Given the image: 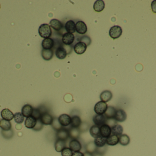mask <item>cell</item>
I'll return each mask as SVG.
<instances>
[{
	"mask_svg": "<svg viewBox=\"0 0 156 156\" xmlns=\"http://www.w3.org/2000/svg\"><path fill=\"white\" fill-rule=\"evenodd\" d=\"M39 34L42 38H49L52 35V30L49 24L44 23L40 26L38 30Z\"/></svg>",
	"mask_w": 156,
	"mask_h": 156,
	"instance_id": "6da1fadb",
	"label": "cell"
},
{
	"mask_svg": "<svg viewBox=\"0 0 156 156\" xmlns=\"http://www.w3.org/2000/svg\"><path fill=\"white\" fill-rule=\"evenodd\" d=\"M122 34V28L118 25L111 27L109 31V35L112 39H116L121 36Z\"/></svg>",
	"mask_w": 156,
	"mask_h": 156,
	"instance_id": "7a4b0ae2",
	"label": "cell"
},
{
	"mask_svg": "<svg viewBox=\"0 0 156 156\" xmlns=\"http://www.w3.org/2000/svg\"><path fill=\"white\" fill-rule=\"evenodd\" d=\"M108 105L106 103L103 101H99L96 103L94 110L97 115H104L107 109Z\"/></svg>",
	"mask_w": 156,
	"mask_h": 156,
	"instance_id": "3957f363",
	"label": "cell"
},
{
	"mask_svg": "<svg viewBox=\"0 0 156 156\" xmlns=\"http://www.w3.org/2000/svg\"><path fill=\"white\" fill-rule=\"evenodd\" d=\"M87 48V45L85 43L79 41L74 46V51L78 55L84 53Z\"/></svg>",
	"mask_w": 156,
	"mask_h": 156,
	"instance_id": "277c9868",
	"label": "cell"
},
{
	"mask_svg": "<svg viewBox=\"0 0 156 156\" xmlns=\"http://www.w3.org/2000/svg\"><path fill=\"white\" fill-rule=\"evenodd\" d=\"M56 137L57 139L66 141L69 138L68 129L63 127L62 129L56 131Z\"/></svg>",
	"mask_w": 156,
	"mask_h": 156,
	"instance_id": "5b68a950",
	"label": "cell"
},
{
	"mask_svg": "<svg viewBox=\"0 0 156 156\" xmlns=\"http://www.w3.org/2000/svg\"><path fill=\"white\" fill-rule=\"evenodd\" d=\"M75 36L73 34L66 33L62 35V42L66 45H70L73 43Z\"/></svg>",
	"mask_w": 156,
	"mask_h": 156,
	"instance_id": "8992f818",
	"label": "cell"
},
{
	"mask_svg": "<svg viewBox=\"0 0 156 156\" xmlns=\"http://www.w3.org/2000/svg\"><path fill=\"white\" fill-rule=\"evenodd\" d=\"M107 118L104 115H95L93 116V121L95 125L100 127L105 124Z\"/></svg>",
	"mask_w": 156,
	"mask_h": 156,
	"instance_id": "52a82bcc",
	"label": "cell"
},
{
	"mask_svg": "<svg viewBox=\"0 0 156 156\" xmlns=\"http://www.w3.org/2000/svg\"><path fill=\"white\" fill-rule=\"evenodd\" d=\"M76 31L80 34H84L87 31V26L84 22L79 21L75 24Z\"/></svg>",
	"mask_w": 156,
	"mask_h": 156,
	"instance_id": "ba28073f",
	"label": "cell"
},
{
	"mask_svg": "<svg viewBox=\"0 0 156 156\" xmlns=\"http://www.w3.org/2000/svg\"><path fill=\"white\" fill-rule=\"evenodd\" d=\"M59 123L63 127L68 126L71 125V117L67 114H62L58 118Z\"/></svg>",
	"mask_w": 156,
	"mask_h": 156,
	"instance_id": "9c48e42d",
	"label": "cell"
},
{
	"mask_svg": "<svg viewBox=\"0 0 156 156\" xmlns=\"http://www.w3.org/2000/svg\"><path fill=\"white\" fill-rule=\"evenodd\" d=\"M69 145L70 149L73 152L79 151L82 148V144L77 139L72 140Z\"/></svg>",
	"mask_w": 156,
	"mask_h": 156,
	"instance_id": "30bf717a",
	"label": "cell"
},
{
	"mask_svg": "<svg viewBox=\"0 0 156 156\" xmlns=\"http://www.w3.org/2000/svg\"><path fill=\"white\" fill-rule=\"evenodd\" d=\"M114 119L117 122H123L127 119V114L124 110L119 109L117 110Z\"/></svg>",
	"mask_w": 156,
	"mask_h": 156,
	"instance_id": "8fae6325",
	"label": "cell"
},
{
	"mask_svg": "<svg viewBox=\"0 0 156 156\" xmlns=\"http://www.w3.org/2000/svg\"><path fill=\"white\" fill-rule=\"evenodd\" d=\"M55 54L56 57L61 60L64 59L67 55L66 50L64 48L62 45H60L57 47L55 50Z\"/></svg>",
	"mask_w": 156,
	"mask_h": 156,
	"instance_id": "7c38bea8",
	"label": "cell"
},
{
	"mask_svg": "<svg viewBox=\"0 0 156 156\" xmlns=\"http://www.w3.org/2000/svg\"><path fill=\"white\" fill-rule=\"evenodd\" d=\"M42 47L44 50H51L55 45V41L51 38H46L42 42Z\"/></svg>",
	"mask_w": 156,
	"mask_h": 156,
	"instance_id": "4fadbf2b",
	"label": "cell"
},
{
	"mask_svg": "<svg viewBox=\"0 0 156 156\" xmlns=\"http://www.w3.org/2000/svg\"><path fill=\"white\" fill-rule=\"evenodd\" d=\"M100 132L101 136L107 138L111 135V128L106 124L102 125L100 127Z\"/></svg>",
	"mask_w": 156,
	"mask_h": 156,
	"instance_id": "5bb4252c",
	"label": "cell"
},
{
	"mask_svg": "<svg viewBox=\"0 0 156 156\" xmlns=\"http://www.w3.org/2000/svg\"><path fill=\"white\" fill-rule=\"evenodd\" d=\"M54 118L49 113L43 114L40 119L43 125H51L53 121Z\"/></svg>",
	"mask_w": 156,
	"mask_h": 156,
	"instance_id": "9a60e30c",
	"label": "cell"
},
{
	"mask_svg": "<svg viewBox=\"0 0 156 156\" xmlns=\"http://www.w3.org/2000/svg\"><path fill=\"white\" fill-rule=\"evenodd\" d=\"M50 26L56 31L61 30L63 27L62 23L56 19H53L50 21Z\"/></svg>",
	"mask_w": 156,
	"mask_h": 156,
	"instance_id": "2e32d148",
	"label": "cell"
},
{
	"mask_svg": "<svg viewBox=\"0 0 156 156\" xmlns=\"http://www.w3.org/2000/svg\"><path fill=\"white\" fill-rule=\"evenodd\" d=\"M34 108L31 105L27 104L24 105L22 109V114L24 117L27 118L32 116Z\"/></svg>",
	"mask_w": 156,
	"mask_h": 156,
	"instance_id": "e0dca14e",
	"label": "cell"
},
{
	"mask_svg": "<svg viewBox=\"0 0 156 156\" xmlns=\"http://www.w3.org/2000/svg\"><path fill=\"white\" fill-rule=\"evenodd\" d=\"M1 116L3 119L11 121L14 118V114L9 109L5 108L2 111Z\"/></svg>",
	"mask_w": 156,
	"mask_h": 156,
	"instance_id": "ac0fdd59",
	"label": "cell"
},
{
	"mask_svg": "<svg viewBox=\"0 0 156 156\" xmlns=\"http://www.w3.org/2000/svg\"><path fill=\"white\" fill-rule=\"evenodd\" d=\"M113 97V94L111 91L105 90L103 91L100 95V98L101 101L107 103L110 101Z\"/></svg>",
	"mask_w": 156,
	"mask_h": 156,
	"instance_id": "d6986e66",
	"label": "cell"
},
{
	"mask_svg": "<svg viewBox=\"0 0 156 156\" xmlns=\"http://www.w3.org/2000/svg\"><path fill=\"white\" fill-rule=\"evenodd\" d=\"M66 141L56 139L55 143V147L57 152H62V151L66 147Z\"/></svg>",
	"mask_w": 156,
	"mask_h": 156,
	"instance_id": "ffe728a7",
	"label": "cell"
},
{
	"mask_svg": "<svg viewBox=\"0 0 156 156\" xmlns=\"http://www.w3.org/2000/svg\"><path fill=\"white\" fill-rule=\"evenodd\" d=\"M69 131V137L72 140L77 139L80 137L81 132L78 128L70 127L68 129Z\"/></svg>",
	"mask_w": 156,
	"mask_h": 156,
	"instance_id": "44dd1931",
	"label": "cell"
},
{
	"mask_svg": "<svg viewBox=\"0 0 156 156\" xmlns=\"http://www.w3.org/2000/svg\"><path fill=\"white\" fill-rule=\"evenodd\" d=\"M111 135L119 136L123 132V128L121 125L117 124L111 128Z\"/></svg>",
	"mask_w": 156,
	"mask_h": 156,
	"instance_id": "7402d4cb",
	"label": "cell"
},
{
	"mask_svg": "<svg viewBox=\"0 0 156 156\" xmlns=\"http://www.w3.org/2000/svg\"><path fill=\"white\" fill-rule=\"evenodd\" d=\"M119 143V139L117 136L111 135L106 138V144L108 146H115Z\"/></svg>",
	"mask_w": 156,
	"mask_h": 156,
	"instance_id": "603a6c76",
	"label": "cell"
},
{
	"mask_svg": "<svg viewBox=\"0 0 156 156\" xmlns=\"http://www.w3.org/2000/svg\"><path fill=\"white\" fill-rule=\"evenodd\" d=\"M66 30L68 33H74L76 32L75 23L73 20L68 21L65 25Z\"/></svg>",
	"mask_w": 156,
	"mask_h": 156,
	"instance_id": "cb8c5ba5",
	"label": "cell"
},
{
	"mask_svg": "<svg viewBox=\"0 0 156 156\" xmlns=\"http://www.w3.org/2000/svg\"><path fill=\"white\" fill-rule=\"evenodd\" d=\"M37 119L32 116L27 117L25 121V126L27 128L33 129L36 125Z\"/></svg>",
	"mask_w": 156,
	"mask_h": 156,
	"instance_id": "d4e9b609",
	"label": "cell"
},
{
	"mask_svg": "<svg viewBox=\"0 0 156 156\" xmlns=\"http://www.w3.org/2000/svg\"><path fill=\"white\" fill-rule=\"evenodd\" d=\"M82 123V120L79 116L74 115L71 117V127L78 128Z\"/></svg>",
	"mask_w": 156,
	"mask_h": 156,
	"instance_id": "484cf974",
	"label": "cell"
},
{
	"mask_svg": "<svg viewBox=\"0 0 156 156\" xmlns=\"http://www.w3.org/2000/svg\"><path fill=\"white\" fill-rule=\"evenodd\" d=\"M116 111L117 109L114 107L108 106L107 109L104 115L107 119L114 118Z\"/></svg>",
	"mask_w": 156,
	"mask_h": 156,
	"instance_id": "4316f807",
	"label": "cell"
},
{
	"mask_svg": "<svg viewBox=\"0 0 156 156\" xmlns=\"http://www.w3.org/2000/svg\"><path fill=\"white\" fill-rule=\"evenodd\" d=\"M53 51L51 50H44L43 49L41 51V55L44 60L45 61H50L53 56Z\"/></svg>",
	"mask_w": 156,
	"mask_h": 156,
	"instance_id": "83f0119b",
	"label": "cell"
},
{
	"mask_svg": "<svg viewBox=\"0 0 156 156\" xmlns=\"http://www.w3.org/2000/svg\"><path fill=\"white\" fill-rule=\"evenodd\" d=\"M89 132H90L91 136L94 138L101 136L100 132V127L96 126V125H94L90 127V129H89Z\"/></svg>",
	"mask_w": 156,
	"mask_h": 156,
	"instance_id": "f1b7e54d",
	"label": "cell"
},
{
	"mask_svg": "<svg viewBox=\"0 0 156 156\" xmlns=\"http://www.w3.org/2000/svg\"><path fill=\"white\" fill-rule=\"evenodd\" d=\"M105 8V3L102 0H97L94 3V9L97 12L103 11Z\"/></svg>",
	"mask_w": 156,
	"mask_h": 156,
	"instance_id": "f546056e",
	"label": "cell"
},
{
	"mask_svg": "<svg viewBox=\"0 0 156 156\" xmlns=\"http://www.w3.org/2000/svg\"><path fill=\"white\" fill-rule=\"evenodd\" d=\"M0 128L4 131L10 130L12 129L11 123L10 121L2 119L0 120Z\"/></svg>",
	"mask_w": 156,
	"mask_h": 156,
	"instance_id": "4dcf8cb0",
	"label": "cell"
},
{
	"mask_svg": "<svg viewBox=\"0 0 156 156\" xmlns=\"http://www.w3.org/2000/svg\"><path fill=\"white\" fill-rule=\"evenodd\" d=\"M97 149V147L96 146L94 141H90L85 146L86 151L91 154H93L95 153Z\"/></svg>",
	"mask_w": 156,
	"mask_h": 156,
	"instance_id": "1f68e13d",
	"label": "cell"
},
{
	"mask_svg": "<svg viewBox=\"0 0 156 156\" xmlns=\"http://www.w3.org/2000/svg\"><path fill=\"white\" fill-rule=\"evenodd\" d=\"M94 142L97 147H101L106 145V138L100 136L95 138Z\"/></svg>",
	"mask_w": 156,
	"mask_h": 156,
	"instance_id": "d6a6232c",
	"label": "cell"
},
{
	"mask_svg": "<svg viewBox=\"0 0 156 156\" xmlns=\"http://www.w3.org/2000/svg\"><path fill=\"white\" fill-rule=\"evenodd\" d=\"M119 143L122 146H127L130 142V138L126 134H122L121 136L119 137Z\"/></svg>",
	"mask_w": 156,
	"mask_h": 156,
	"instance_id": "836d02e7",
	"label": "cell"
},
{
	"mask_svg": "<svg viewBox=\"0 0 156 156\" xmlns=\"http://www.w3.org/2000/svg\"><path fill=\"white\" fill-rule=\"evenodd\" d=\"M52 127L55 131H57L62 129L63 127L59 123L57 118H54L53 121L51 124Z\"/></svg>",
	"mask_w": 156,
	"mask_h": 156,
	"instance_id": "e575fe53",
	"label": "cell"
},
{
	"mask_svg": "<svg viewBox=\"0 0 156 156\" xmlns=\"http://www.w3.org/2000/svg\"><path fill=\"white\" fill-rule=\"evenodd\" d=\"M14 119L15 122L17 124H20L23 123L24 120V116L23 115L22 113L18 112L14 115Z\"/></svg>",
	"mask_w": 156,
	"mask_h": 156,
	"instance_id": "d590c367",
	"label": "cell"
},
{
	"mask_svg": "<svg viewBox=\"0 0 156 156\" xmlns=\"http://www.w3.org/2000/svg\"><path fill=\"white\" fill-rule=\"evenodd\" d=\"M2 134L3 137L7 139H9L13 137L14 135V132L12 129H10L7 131L2 130Z\"/></svg>",
	"mask_w": 156,
	"mask_h": 156,
	"instance_id": "8d00e7d4",
	"label": "cell"
},
{
	"mask_svg": "<svg viewBox=\"0 0 156 156\" xmlns=\"http://www.w3.org/2000/svg\"><path fill=\"white\" fill-rule=\"evenodd\" d=\"M89 124L87 122H82L81 125H80L79 127L78 128V129L80 130L81 133H83V132H85L88 130L89 128Z\"/></svg>",
	"mask_w": 156,
	"mask_h": 156,
	"instance_id": "74e56055",
	"label": "cell"
},
{
	"mask_svg": "<svg viewBox=\"0 0 156 156\" xmlns=\"http://www.w3.org/2000/svg\"><path fill=\"white\" fill-rule=\"evenodd\" d=\"M107 148L108 147L106 145H105L104 147H97L95 153L103 156L106 152Z\"/></svg>",
	"mask_w": 156,
	"mask_h": 156,
	"instance_id": "f35d334b",
	"label": "cell"
},
{
	"mask_svg": "<svg viewBox=\"0 0 156 156\" xmlns=\"http://www.w3.org/2000/svg\"><path fill=\"white\" fill-rule=\"evenodd\" d=\"M73 152L69 147L65 148L62 151V156H72Z\"/></svg>",
	"mask_w": 156,
	"mask_h": 156,
	"instance_id": "ab89813d",
	"label": "cell"
},
{
	"mask_svg": "<svg viewBox=\"0 0 156 156\" xmlns=\"http://www.w3.org/2000/svg\"><path fill=\"white\" fill-rule=\"evenodd\" d=\"M41 113L40 112L38 108H34L33 112L32 115L33 117L35 118L36 119H39L41 118Z\"/></svg>",
	"mask_w": 156,
	"mask_h": 156,
	"instance_id": "60d3db41",
	"label": "cell"
},
{
	"mask_svg": "<svg viewBox=\"0 0 156 156\" xmlns=\"http://www.w3.org/2000/svg\"><path fill=\"white\" fill-rule=\"evenodd\" d=\"M43 125L40 119H37L36 125H35L33 129L34 130H35V131H40V130L42 129L43 127Z\"/></svg>",
	"mask_w": 156,
	"mask_h": 156,
	"instance_id": "b9f144b4",
	"label": "cell"
},
{
	"mask_svg": "<svg viewBox=\"0 0 156 156\" xmlns=\"http://www.w3.org/2000/svg\"><path fill=\"white\" fill-rule=\"evenodd\" d=\"M117 121L114 118L112 119H107L106 121L105 124L109 126L110 128L115 126V125L117 124Z\"/></svg>",
	"mask_w": 156,
	"mask_h": 156,
	"instance_id": "7bdbcfd3",
	"label": "cell"
},
{
	"mask_svg": "<svg viewBox=\"0 0 156 156\" xmlns=\"http://www.w3.org/2000/svg\"><path fill=\"white\" fill-rule=\"evenodd\" d=\"M39 110H40V112L41 113L42 115L43 114H45V113H49V110L48 108L45 107L44 105L40 106L38 108Z\"/></svg>",
	"mask_w": 156,
	"mask_h": 156,
	"instance_id": "ee69618b",
	"label": "cell"
},
{
	"mask_svg": "<svg viewBox=\"0 0 156 156\" xmlns=\"http://www.w3.org/2000/svg\"><path fill=\"white\" fill-rule=\"evenodd\" d=\"M72 156H84V153L80 151L73 152Z\"/></svg>",
	"mask_w": 156,
	"mask_h": 156,
	"instance_id": "f6af8a7d",
	"label": "cell"
},
{
	"mask_svg": "<svg viewBox=\"0 0 156 156\" xmlns=\"http://www.w3.org/2000/svg\"><path fill=\"white\" fill-rule=\"evenodd\" d=\"M84 156H93V154L89 153V152H86V151L84 153Z\"/></svg>",
	"mask_w": 156,
	"mask_h": 156,
	"instance_id": "bcb514c9",
	"label": "cell"
},
{
	"mask_svg": "<svg viewBox=\"0 0 156 156\" xmlns=\"http://www.w3.org/2000/svg\"><path fill=\"white\" fill-rule=\"evenodd\" d=\"M93 156H103L102 155H100V154H98L97 153H94V154H93Z\"/></svg>",
	"mask_w": 156,
	"mask_h": 156,
	"instance_id": "7dc6e473",
	"label": "cell"
},
{
	"mask_svg": "<svg viewBox=\"0 0 156 156\" xmlns=\"http://www.w3.org/2000/svg\"><path fill=\"white\" fill-rule=\"evenodd\" d=\"M0 8H1V5H0Z\"/></svg>",
	"mask_w": 156,
	"mask_h": 156,
	"instance_id": "c3c4849f",
	"label": "cell"
}]
</instances>
